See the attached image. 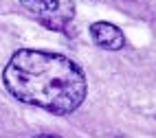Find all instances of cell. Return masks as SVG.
<instances>
[{
	"label": "cell",
	"instance_id": "cell-1",
	"mask_svg": "<svg viewBox=\"0 0 156 138\" xmlns=\"http://www.w3.org/2000/svg\"><path fill=\"white\" fill-rule=\"evenodd\" d=\"M2 83L18 101L59 116L75 112L86 97L81 68L51 50H18L2 72Z\"/></svg>",
	"mask_w": 156,
	"mask_h": 138
},
{
	"label": "cell",
	"instance_id": "cell-2",
	"mask_svg": "<svg viewBox=\"0 0 156 138\" xmlns=\"http://www.w3.org/2000/svg\"><path fill=\"white\" fill-rule=\"evenodd\" d=\"M90 37L95 40V44L106 48V50H121L126 46V35L121 33L119 26L110 22H95L90 26Z\"/></svg>",
	"mask_w": 156,
	"mask_h": 138
},
{
	"label": "cell",
	"instance_id": "cell-3",
	"mask_svg": "<svg viewBox=\"0 0 156 138\" xmlns=\"http://www.w3.org/2000/svg\"><path fill=\"white\" fill-rule=\"evenodd\" d=\"M27 9H31L33 13H55L57 7H59V0H20Z\"/></svg>",
	"mask_w": 156,
	"mask_h": 138
},
{
	"label": "cell",
	"instance_id": "cell-4",
	"mask_svg": "<svg viewBox=\"0 0 156 138\" xmlns=\"http://www.w3.org/2000/svg\"><path fill=\"white\" fill-rule=\"evenodd\" d=\"M35 138H59V136H53V134H40V136H35Z\"/></svg>",
	"mask_w": 156,
	"mask_h": 138
}]
</instances>
